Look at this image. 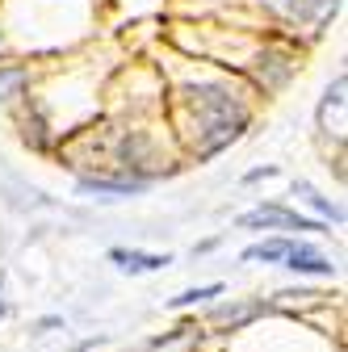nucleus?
Wrapping results in <instances>:
<instances>
[{"instance_id": "f257e3e1", "label": "nucleus", "mask_w": 348, "mask_h": 352, "mask_svg": "<svg viewBox=\"0 0 348 352\" xmlns=\"http://www.w3.org/2000/svg\"><path fill=\"white\" fill-rule=\"evenodd\" d=\"M193 113H197V139H202V155L227 147L239 130L248 126L243 109L223 93V88H197L193 97Z\"/></svg>"}, {"instance_id": "f03ea898", "label": "nucleus", "mask_w": 348, "mask_h": 352, "mask_svg": "<svg viewBox=\"0 0 348 352\" xmlns=\"http://www.w3.org/2000/svg\"><path fill=\"white\" fill-rule=\"evenodd\" d=\"M239 227H265V231H273V227H285V231H323L319 223H311V218H298L294 210H281V206H265V210L243 214Z\"/></svg>"}, {"instance_id": "7ed1b4c3", "label": "nucleus", "mask_w": 348, "mask_h": 352, "mask_svg": "<svg viewBox=\"0 0 348 352\" xmlns=\"http://www.w3.org/2000/svg\"><path fill=\"white\" fill-rule=\"evenodd\" d=\"M109 260L118 264V269L122 273H160L164 269V264H172V256L164 252H139V248H113L109 252Z\"/></svg>"}, {"instance_id": "20e7f679", "label": "nucleus", "mask_w": 348, "mask_h": 352, "mask_svg": "<svg viewBox=\"0 0 348 352\" xmlns=\"http://www.w3.org/2000/svg\"><path fill=\"white\" fill-rule=\"evenodd\" d=\"M285 269H294V273H331V260H327L319 248L294 239L290 252H285Z\"/></svg>"}, {"instance_id": "39448f33", "label": "nucleus", "mask_w": 348, "mask_h": 352, "mask_svg": "<svg viewBox=\"0 0 348 352\" xmlns=\"http://www.w3.org/2000/svg\"><path fill=\"white\" fill-rule=\"evenodd\" d=\"M80 193H105V197H135L143 181H80Z\"/></svg>"}, {"instance_id": "423d86ee", "label": "nucleus", "mask_w": 348, "mask_h": 352, "mask_svg": "<svg viewBox=\"0 0 348 352\" xmlns=\"http://www.w3.org/2000/svg\"><path fill=\"white\" fill-rule=\"evenodd\" d=\"M290 243H294V239H269V243H256V248H248V252H243V260H265V264L285 260Z\"/></svg>"}, {"instance_id": "0eeeda50", "label": "nucleus", "mask_w": 348, "mask_h": 352, "mask_svg": "<svg viewBox=\"0 0 348 352\" xmlns=\"http://www.w3.org/2000/svg\"><path fill=\"white\" fill-rule=\"evenodd\" d=\"M294 193H302V197H307V201H311V206H315V210H319L323 218H331V223H344V214H340V206H331L327 197H319V193H315V189H311L307 181H298V185H294Z\"/></svg>"}, {"instance_id": "6e6552de", "label": "nucleus", "mask_w": 348, "mask_h": 352, "mask_svg": "<svg viewBox=\"0 0 348 352\" xmlns=\"http://www.w3.org/2000/svg\"><path fill=\"white\" fill-rule=\"evenodd\" d=\"M25 84H30V72L25 67H5V72H0V97H5V101L17 97Z\"/></svg>"}, {"instance_id": "1a4fd4ad", "label": "nucleus", "mask_w": 348, "mask_h": 352, "mask_svg": "<svg viewBox=\"0 0 348 352\" xmlns=\"http://www.w3.org/2000/svg\"><path fill=\"white\" fill-rule=\"evenodd\" d=\"M223 285H202V289H185L181 298H172V306H193V302H206V298H219Z\"/></svg>"}, {"instance_id": "9d476101", "label": "nucleus", "mask_w": 348, "mask_h": 352, "mask_svg": "<svg viewBox=\"0 0 348 352\" xmlns=\"http://www.w3.org/2000/svg\"><path fill=\"white\" fill-rule=\"evenodd\" d=\"M260 311V306H214V319H231V323H243V319H252Z\"/></svg>"}, {"instance_id": "9b49d317", "label": "nucleus", "mask_w": 348, "mask_h": 352, "mask_svg": "<svg viewBox=\"0 0 348 352\" xmlns=\"http://www.w3.org/2000/svg\"><path fill=\"white\" fill-rule=\"evenodd\" d=\"M0 315H5V302H0Z\"/></svg>"}, {"instance_id": "f8f14e48", "label": "nucleus", "mask_w": 348, "mask_h": 352, "mask_svg": "<svg viewBox=\"0 0 348 352\" xmlns=\"http://www.w3.org/2000/svg\"><path fill=\"white\" fill-rule=\"evenodd\" d=\"M0 285H5V273H0Z\"/></svg>"}]
</instances>
